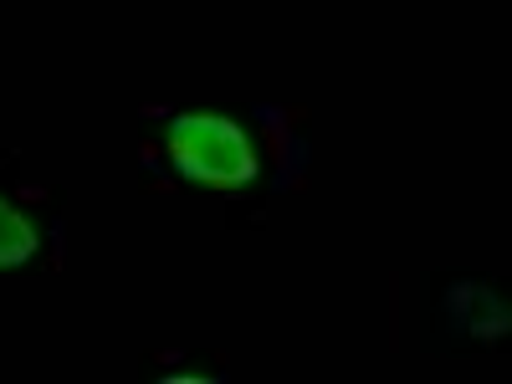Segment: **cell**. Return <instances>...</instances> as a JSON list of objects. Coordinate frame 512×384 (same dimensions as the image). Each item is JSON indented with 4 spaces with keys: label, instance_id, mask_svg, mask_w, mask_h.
<instances>
[{
    "label": "cell",
    "instance_id": "cell-3",
    "mask_svg": "<svg viewBox=\"0 0 512 384\" xmlns=\"http://www.w3.org/2000/svg\"><path fill=\"white\" fill-rule=\"evenodd\" d=\"M36 246H41V231L21 216L11 200H0V267H21V262H31Z\"/></svg>",
    "mask_w": 512,
    "mask_h": 384
},
{
    "label": "cell",
    "instance_id": "cell-2",
    "mask_svg": "<svg viewBox=\"0 0 512 384\" xmlns=\"http://www.w3.org/2000/svg\"><path fill=\"white\" fill-rule=\"evenodd\" d=\"M456 313H461V323H466V328L482 333V338L507 333V308L497 303V297H492L487 287H477V282H466V287L456 292Z\"/></svg>",
    "mask_w": 512,
    "mask_h": 384
},
{
    "label": "cell",
    "instance_id": "cell-1",
    "mask_svg": "<svg viewBox=\"0 0 512 384\" xmlns=\"http://www.w3.org/2000/svg\"><path fill=\"white\" fill-rule=\"evenodd\" d=\"M169 159L205 190H246L256 180V149L241 123L221 113H180L169 123Z\"/></svg>",
    "mask_w": 512,
    "mask_h": 384
}]
</instances>
